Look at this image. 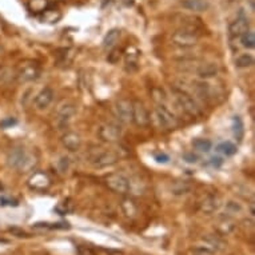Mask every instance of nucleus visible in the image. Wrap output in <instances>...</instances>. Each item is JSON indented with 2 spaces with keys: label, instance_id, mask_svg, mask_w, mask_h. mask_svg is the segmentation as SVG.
<instances>
[{
  "label": "nucleus",
  "instance_id": "nucleus-6",
  "mask_svg": "<svg viewBox=\"0 0 255 255\" xmlns=\"http://www.w3.org/2000/svg\"><path fill=\"white\" fill-rule=\"evenodd\" d=\"M155 115H156V119H158L159 125H160L162 128L167 131L175 130L176 126H178V121H176L175 115L166 106L159 105L155 110Z\"/></svg>",
  "mask_w": 255,
  "mask_h": 255
},
{
  "label": "nucleus",
  "instance_id": "nucleus-42",
  "mask_svg": "<svg viewBox=\"0 0 255 255\" xmlns=\"http://www.w3.org/2000/svg\"><path fill=\"white\" fill-rule=\"evenodd\" d=\"M15 123H16V121H15V119H8V121L1 122V123H0V126H1V127H8V126H12V125H15Z\"/></svg>",
  "mask_w": 255,
  "mask_h": 255
},
{
  "label": "nucleus",
  "instance_id": "nucleus-15",
  "mask_svg": "<svg viewBox=\"0 0 255 255\" xmlns=\"http://www.w3.org/2000/svg\"><path fill=\"white\" fill-rule=\"evenodd\" d=\"M250 31V21L249 19L245 16L237 17L234 21H231V24L229 25V32H230L231 36L234 38H239L242 36L245 32Z\"/></svg>",
  "mask_w": 255,
  "mask_h": 255
},
{
  "label": "nucleus",
  "instance_id": "nucleus-30",
  "mask_svg": "<svg viewBox=\"0 0 255 255\" xmlns=\"http://www.w3.org/2000/svg\"><path fill=\"white\" fill-rule=\"evenodd\" d=\"M13 78H16V72L13 71L12 68H0V84H8Z\"/></svg>",
  "mask_w": 255,
  "mask_h": 255
},
{
  "label": "nucleus",
  "instance_id": "nucleus-29",
  "mask_svg": "<svg viewBox=\"0 0 255 255\" xmlns=\"http://www.w3.org/2000/svg\"><path fill=\"white\" fill-rule=\"evenodd\" d=\"M193 146L195 150L201 151V152H209L211 148H213V143L209 139H203V138H198L193 140Z\"/></svg>",
  "mask_w": 255,
  "mask_h": 255
},
{
  "label": "nucleus",
  "instance_id": "nucleus-1",
  "mask_svg": "<svg viewBox=\"0 0 255 255\" xmlns=\"http://www.w3.org/2000/svg\"><path fill=\"white\" fill-rule=\"evenodd\" d=\"M88 162L95 168H106L119 162V156L114 151L102 147H94L88 152Z\"/></svg>",
  "mask_w": 255,
  "mask_h": 255
},
{
  "label": "nucleus",
  "instance_id": "nucleus-20",
  "mask_svg": "<svg viewBox=\"0 0 255 255\" xmlns=\"http://www.w3.org/2000/svg\"><path fill=\"white\" fill-rule=\"evenodd\" d=\"M217 230L221 235H229L231 234V233H234L235 230L234 221H233L230 217H227V215L222 217L221 219H219V222H218Z\"/></svg>",
  "mask_w": 255,
  "mask_h": 255
},
{
  "label": "nucleus",
  "instance_id": "nucleus-8",
  "mask_svg": "<svg viewBox=\"0 0 255 255\" xmlns=\"http://www.w3.org/2000/svg\"><path fill=\"white\" fill-rule=\"evenodd\" d=\"M40 75V70L36 64L34 63H24L21 64L20 70L16 72V79L20 83H28V82H34Z\"/></svg>",
  "mask_w": 255,
  "mask_h": 255
},
{
  "label": "nucleus",
  "instance_id": "nucleus-11",
  "mask_svg": "<svg viewBox=\"0 0 255 255\" xmlns=\"http://www.w3.org/2000/svg\"><path fill=\"white\" fill-rule=\"evenodd\" d=\"M51 186V179L48 178L47 174L44 172H34L29 176L28 179V187L35 191H44Z\"/></svg>",
  "mask_w": 255,
  "mask_h": 255
},
{
  "label": "nucleus",
  "instance_id": "nucleus-7",
  "mask_svg": "<svg viewBox=\"0 0 255 255\" xmlns=\"http://www.w3.org/2000/svg\"><path fill=\"white\" fill-rule=\"evenodd\" d=\"M98 136L106 143H117L122 138V130L114 123H103L98 128Z\"/></svg>",
  "mask_w": 255,
  "mask_h": 255
},
{
  "label": "nucleus",
  "instance_id": "nucleus-12",
  "mask_svg": "<svg viewBox=\"0 0 255 255\" xmlns=\"http://www.w3.org/2000/svg\"><path fill=\"white\" fill-rule=\"evenodd\" d=\"M221 198L214 195V194H210L202 199V202L199 203V210L206 215H211V214L217 213L218 210L221 209Z\"/></svg>",
  "mask_w": 255,
  "mask_h": 255
},
{
  "label": "nucleus",
  "instance_id": "nucleus-28",
  "mask_svg": "<svg viewBox=\"0 0 255 255\" xmlns=\"http://www.w3.org/2000/svg\"><path fill=\"white\" fill-rule=\"evenodd\" d=\"M253 64H254V56L250 54H242L235 59V66L238 68H249Z\"/></svg>",
  "mask_w": 255,
  "mask_h": 255
},
{
  "label": "nucleus",
  "instance_id": "nucleus-41",
  "mask_svg": "<svg viewBox=\"0 0 255 255\" xmlns=\"http://www.w3.org/2000/svg\"><path fill=\"white\" fill-rule=\"evenodd\" d=\"M79 254L80 255H94V251L87 249V247H79Z\"/></svg>",
  "mask_w": 255,
  "mask_h": 255
},
{
  "label": "nucleus",
  "instance_id": "nucleus-37",
  "mask_svg": "<svg viewBox=\"0 0 255 255\" xmlns=\"http://www.w3.org/2000/svg\"><path fill=\"white\" fill-rule=\"evenodd\" d=\"M183 160L190 164H194L197 163L198 160H199V158H198V155H195L194 152H186V154L183 155Z\"/></svg>",
  "mask_w": 255,
  "mask_h": 255
},
{
  "label": "nucleus",
  "instance_id": "nucleus-43",
  "mask_svg": "<svg viewBox=\"0 0 255 255\" xmlns=\"http://www.w3.org/2000/svg\"><path fill=\"white\" fill-rule=\"evenodd\" d=\"M50 3H56V1H60V0H48Z\"/></svg>",
  "mask_w": 255,
  "mask_h": 255
},
{
  "label": "nucleus",
  "instance_id": "nucleus-5",
  "mask_svg": "<svg viewBox=\"0 0 255 255\" xmlns=\"http://www.w3.org/2000/svg\"><path fill=\"white\" fill-rule=\"evenodd\" d=\"M76 114V106L72 102H63L55 111V125L64 128Z\"/></svg>",
  "mask_w": 255,
  "mask_h": 255
},
{
  "label": "nucleus",
  "instance_id": "nucleus-38",
  "mask_svg": "<svg viewBox=\"0 0 255 255\" xmlns=\"http://www.w3.org/2000/svg\"><path fill=\"white\" fill-rule=\"evenodd\" d=\"M155 160L158 162V163H167L170 158H168L167 154H164V152H160V154L155 155Z\"/></svg>",
  "mask_w": 255,
  "mask_h": 255
},
{
  "label": "nucleus",
  "instance_id": "nucleus-33",
  "mask_svg": "<svg viewBox=\"0 0 255 255\" xmlns=\"http://www.w3.org/2000/svg\"><path fill=\"white\" fill-rule=\"evenodd\" d=\"M241 38V43H242L243 47H246V48H254L255 47V35L254 32H251V31H247L242 36H239Z\"/></svg>",
  "mask_w": 255,
  "mask_h": 255
},
{
  "label": "nucleus",
  "instance_id": "nucleus-23",
  "mask_svg": "<svg viewBox=\"0 0 255 255\" xmlns=\"http://www.w3.org/2000/svg\"><path fill=\"white\" fill-rule=\"evenodd\" d=\"M122 211L127 218H134L136 214H138V206L132 199L130 198H125L123 201L121 202Z\"/></svg>",
  "mask_w": 255,
  "mask_h": 255
},
{
  "label": "nucleus",
  "instance_id": "nucleus-25",
  "mask_svg": "<svg viewBox=\"0 0 255 255\" xmlns=\"http://www.w3.org/2000/svg\"><path fill=\"white\" fill-rule=\"evenodd\" d=\"M193 188V184L187 182V180H179V182H175L174 184H171V194L174 195H186L191 191Z\"/></svg>",
  "mask_w": 255,
  "mask_h": 255
},
{
  "label": "nucleus",
  "instance_id": "nucleus-4",
  "mask_svg": "<svg viewBox=\"0 0 255 255\" xmlns=\"http://www.w3.org/2000/svg\"><path fill=\"white\" fill-rule=\"evenodd\" d=\"M105 183L113 193L119 194V195H126L131 190L130 179L119 172H114L106 176Z\"/></svg>",
  "mask_w": 255,
  "mask_h": 255
},
{
  "label": "nucleus",
  "instance_id": "nucleus-32",
  "mask_svg": "<svg viewBox=\"0 0 255 255\" xmlns=\"http://www.w3.org/2000/svg\"><path fill=\"white\" fill-rule=\"evenodd\" d=\"M225 213H226L227 217H233L235 214H241L242 213V206L238 202L229 201L225 206Z\"/></svg>",
  "mask_w": 255,
  "mask_h": 255
},
{
  "label": "nucleus",
  "instance_id": "nucleus-9",
  "mask_svg": "<svg viewBox=\"0 0 255 255\" xmlns=\"http://www.w3.org/2000/svg\"><path fill=\"white\" fill-rule=\"evenodd\" d=\"M132 122L138 127H146L150 123V114L142 102H132Z\"/></svg>",
  "mask_w": 255,
  "mask_h": 255
},
{
  "label": "nucleus",
  "instance_id": "nucleus-34",
  "mask_svg": "<svg viewBox=\"0 0 255 255\" xmlns=\"http://www.w3.org/2000/svg\"><path fill=\"white\" fill-rule=\"evenodd\" d=\"M138 58H139V52L138 50H135L134 47H131L128 52H127V56H126V64L127 66H135L136 67V64H138Z\"/></svg>",
  "mask_w": 255,
  "mask_h": 255
},
{
  "label": "nucleus",
  "instance_id": "nucleus-39",
  "mask_svg": "<svg viewBox=\"0 0 255 255\" xmlns=\"http://www.w3.org/2000/svg\"><path fill=\"white\" fill-rule=\"evenodd\" d=\"M52 229H70V225L67 222H59V223H54Z\"/></svg>",
  "mask_w": 255,
  "mask_h": 255
},
{
  "label": "nucleus",
  "instance_id": "nucleus-36",
  "mask_svg": "<svg viewBox=\"0 0 255 255\" xmlns=\"http://www.w3.org/2000/svg\"><path fill=\"white\" fill-rule=\"evenodd\" d=\"M193 255H214V251L207 246H198L193 249Z\"/></svg>",
  "mask_w": 255,
  "mask_h": 255
},
{
  "label": "nucleus",
  "instance_id": "nucleus-10",
  "mask_svg": "<svg viewBox=\"0 0 255 255\" xmlns=\"http://www.w3.org/2000/svg\"><path fill=\"white\" fill-rule=\"evenodd\" d=\"M115 115L122 123H131L132 122V102L127 99H121L115 103Z\"/></svg>",
  "mask_w": 255,
  "mask_h": 255
},
{
  "label": "nucleus",
  "instance_id": "nucleus-18",
  "mask_svg": "<svg viewBox=\"0 0 255 255\" xmlns=\"http://www.w3.org/2000/svg\"><path fill=\"white\" fill-rule=\"evenodd\" d=\"M203 241H205L206 246L210 247L214 253H215V251L225 250V249L227 247V243L223 241L222 235H215V234L207 235V237L203 238Z\"/></svg>",
  "mask_w": 255,
  "mask_h": 255
},
{
  "label": "nucleus",
  "instance_id": "nucleus-19",
  "mask_svg": "<svg viewBox=\"0 0 255 255\" xmlns=\"http://www.w3.org/2000/svg\"><path fill=\"white\" fill-rule=\"evenodd\" d=\"M182 5L193 12H203L209 8V0H182Z\"/></svg>",
  "mask_w": 255,
  "mask_h": 255
},
{
  "label": "nucleus",
  "instance_id": "nucleus-17",
  "mask_svg": "<svg viewBox=\"0 0 255 255\" xmlns=\"http://www.w3.org/2000/svg\"><path fill=\"white\" fill-rule=\"evenodd\" d=\"M217 74L218 66L213 62L203 63V64H201V66L197 68V75L199 76L201 79H210V78L217 76Z\"/></svg>",
  "mask_w": 255,
  "mask_h": 255
},
{
  "label": "nucleus",
  "instance_id": "nucleus-31",
  "mask_svg": "<svg viewBox=\"0 0 255 255\" xmlns=\"http://www.w3.org/2000/svg\"><path fill=\"white\" fill-rule=\"evenodd\" d=\"M218 151L223 155H226V156H233V155L237 154L238 148L233 142H223L218 146Z\"/></svg>",
  "mask_w": 255,
  "mask_h": 255
},
{
  "label": "nucleus",
  "instance_id": "nucleus-40",
  "mask_svg": "<svg viewBox=\"0 0 255 255\" xmlns=\"http://www.w3.org/2000/svg\"><path fill=\"white\" fill-rule=\"evenodd\" d=\"M222 163H223V160H222V158H219V156H214V158L211 159V164H213L214 167H219V166H222Z\"/></svg>",
  "mask_w": 255,
  "mask_h": 255
},
{
  "label": "nucleus",
  "instance_id": "nucleus-24",
  "mask_svg": "<svg viewBox=\"0 0 255 255\" xmlns=\"http://www.w3.org/2000/svg\"><path fill=\"white\" fill-rule=\"evenodd\" d=\"M48 7H50L48 0H28V3H27V8L32 13L44 12Z\"/></svg>",
  "mask_w": 255,
  "mask_h": 255
},
{
  "label": "nucleus",
  "instance_id": "nucleus-35",
  "mask_svg": "<svg viewBox=\"0 0 255 255\" xmlns=\"http://www.w3.org/2000/svg\"><path fill=\"white\" fill-rule=\"evenodd\" d=\"M56 168L60 174H67L68 170H70V159L67 156H62L56 162Z\"/></svg>",
  "mask_w": 255,
  "mask_h": 255
},
{
  "label": "nucleus",
  "instance_id": "nucleus-21",
  "mask_svg": "<svg viewBox=\"0 0 255 255\" xmlns=\"http://www.w3.org/2000/svg\"><path fill=\"white\" fill-rule=\"evenodd\" d=\"M122 31L118 28H114L111 31H109V34L106 35L105 39H103V47L106 50H113L114 47L117 46L119 40H121Z\"/></svg>",
  "mask_w": 255,
  "mask_h": 255
},
{
  "label": "nucleus",
  "instance_id": "nucleus-27",
  "mask_svg": "<svg viewBox=\"0 0 255 255\" xmlns=\"http://www.w3.org/2000/svg\"><path fill=\"white\" fill-rule=\"evenodd\" d=\"M36 164H38V158H36L34 154H29V152H27V156H25L24 162H23V164H21V167L19 171L20 172L32 171V170L36 167Z\"/></svg>",
  "mask_w": 255,
  "mask_h": 255
},
{
  "label": "nucleus",
  "instance_id": "nucleus-13",
  "mask_svg": "<svg viewBox=\"0 0 255 255\" xmlns=\"http://www.w3.org/2000/svg\"><path fill=\"white\" fill-rule=\"evenodd\" d=\"M25 156H27V151L21 147H15V148H11L7 155V163L11 168H15V170H20L21 164L24 162Z\"/></svg>",
  "mask_w": 255,
  "mask_h": 255
},
{
  "label": "nucleus",
  "instance_id": "nucleus-22",
  "mask_svg": "<svg viewBox=\"0 0 255 255\" xmlns=\"http://www.w3.org/2000/svg\"><path fill=\"white\" fill-rule=\"evenodd\" d=\"M60 19H62V12L58 8H51V7H48L44 12L40 13V20L43 23H47V24H55Z\"/></svg>",
  "mask_w": 255,
  "mask_h": 255
},
{
  "label": "nucleus",
  "instance_id": "nucleus-16",
  "mask_svg": "<svg viewBox=\"0 0 255 255\" xmlns=\"http://www.w3.org/2000/svg\"><path fill=\"white\" fill-rule=\"evenodd\" d=\"M62 144L68 151L71 152H76V151L80 150L82 147V138L78 132H74V131H67L66 134L62 135Z\"/></svg>",
  "mask_w": 255,
  "mask_h": 255
},
{
  "label": "nucleus",
  "instance_id": "nucleus-26",
  "mask_svg": "<svg viewBox=\"0 0 255 255\" xmlns=\"http://www.w3.org/2000/svg\"><path fill=\"white\" fill-rule=\"evenodd\" d=\"M233 134L237 140H242L245 135V125H243L241 117L233 118Z\"/></svg>",
  "mask_w": 255,
  "mask_h": 255
},
{
  "label": "nucleus",
  "instance_id": "nucleus-2",
  "mask_svg": "<svg viewBox=\"0 0 255 255\" xmlns=\"http://www.w3.org/2000/svg\"><path fill=\"white\" fill-rule=\"evenodd\" d=\"M174 92V98H175L176 103L179 106L183 113H186L188 117L198 118L201 115V109L191 95H188L187 92L182 91V90H178V88H174L172 90Z\"/></svg>",
  "mask_w": 255,
  "mask_h": 255
},
{
  "label": "nucleus",
  "instance_id": "nucleus-14",
  "mask_svg": "<svg viewBox=\"0 0 255 255\" xmlns=\"http://www.w3.org/2000/svg\"><path fill=\"white\" fill-rule=\"evenodd\" d=\"M55 98V92L54 90L51 87H44L42 90V91L39 92L38 95H36V98H35V107H36V110H46L48 109V106L52 103V101H54Z\"/></svg>",
  "mask_w": 255,
  "mask_h": 255
},
{
  "label": "nucleus",
  "instance_id": "nucleus-3",
  "mask_svg": "<svg viewBox=\"0 0 255 255\" xmlns=\"http://www.w3.org/2000/svg\"><path fill=\"white\" fill-rule=\"evenodd\" d=\"M172 43L180 48H191L199 42V35L193 27H183L172 34Z\"/></svg>",
  "mask_w": 255,
  "mask_h": 255
}]
</instances>
